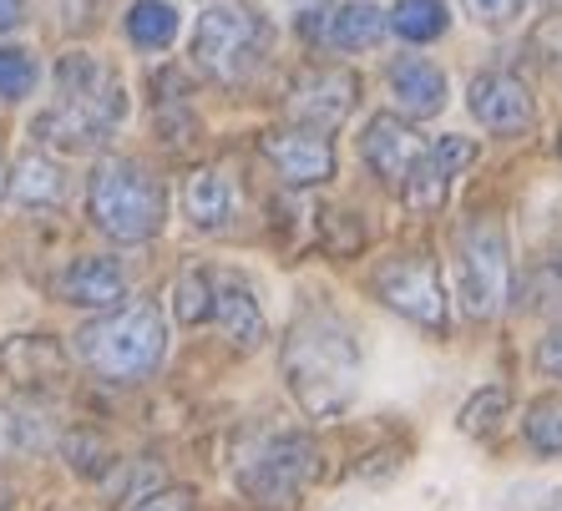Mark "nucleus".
<instances>
[{"mask_svg": "<svg viewBox=\"0 0 562 511\" xmlns=\"http://www.w3.org/2000/svg\"><path fill=\"white\" fill-rule=\"evenodd\" d=\"M279 365H284L289 395L314 420L345 416L355 406V395H360V344H355V329L340 315H329V309H310V315H300L289 325Z\"/></svg>", "mask_w": 562, "mask_h": 511, "instance_id": "nucleus-1", "label": "nucleus"}, {"mask_svg": "<svg viewBox=\"0 0 562 511\" xmlns=\"http://www.w3.org/2000/svg\"><path fill=\"white\" fill-rule=\"evenodd\" d=\"M122 117H127L122 77L97 56L71 52L56 66V106L46 117H36L31 132L61 152H92L122 127Z\"/></svg>", "mask_w": 562, "mask_h": 511, "instance_id": "nucleus-2", "label": "nucleus"}, {"mask_svg": "<svg viewBox=\"0 0 562 511\" xmlns=\"http://www.w3.org/2000/svg\"><path fill=\"white\" fill-rule=\"evenodd\" d=\"M162 354H168V325L157 304H127L77 329V360L112 385L147 381L162 365Z\"/></svg>", "mask_w": 562, "mask_h": 511, "instance_id": "nucleus-3", "label": "nucleus"}, {"mask_svg": "<svg viewBox=\"0 0 562 511\" xmlns=\"http://www.w3.org/2000/svg\"><path fill=\"white\" fill-rule=\"evenodd\" d=\"M319 476V446L304 431H259L234 456L238 491L263 511H289Z\"/></svg>", "mask_w": 562, "mask_h": 511, "instance_id": "nucleus-4", "label": "nucleus"}, {"mask_svg": "<svg viewBox=\"0 0 562 511\" xmlns=\"http://www.w3.org/2000/svg\"><path fill=\"white\" fill-rule=\"evenodd\" d=\"M87 208L92 224L117 243H147L168 218V193L143 162L106 158L97 162L92 188H87Z\"/></svg>", "mask_w": 562, "mask_h": 511, "instance_id": "nucleus-5", "label": "nucleus"}, {"mask_svg": "<svg viewBox=\"0 0 562 511\" xmlns=\"http://www.w3.org/2000/svg\"><path fill=\"white\" fill-rule=\"evenodd\" d=\"M451 274H457V299L471 319H497L512 299V253L507 234L492 213H471L451 243Z\"/></svg>", "mask_w": 562, "mask_h": 511, "instance_id": "nucleus-6", "label": "nucleus"}, {"mask_svg": "<svg viewBox=\"0 0 562 511\" xmlns=\"http://www.w3.org/2000/svg\"><path fill=\"white\" fill-rule=\"evenodd\" d=\"M263 46H269V31L244 5H213V11L198 15V26H193L198 71H209L223 87H244L259 71Z\"/></svg>", "mask_w": 562, "mask_h": 511, "instance_id": "nucleus-7", "label": "nucleus"}, {"mask_svg": "<svg viewBox=\"0 0 562 511\" xmlns=\"http://www.w3.org/2000/svg\"><path fill=\"white\" fill-rule=\"evenodd\" d=\"M370 288H375V299L385 309H395L416 329H431V334L451 329V304H446L441 274H436V263L426 253H391V259H380L375 274H370Z\"/></svg>", "mask_w": 562, "mask_h": 511, "instance_id": "nucleus-8", "label": "nucleus"}, {"mask_svg": "<svg viewBox=\"0 0 562 511\" xmlns=\"http://www.w3.org/2000/svg\"><path fill=\"white\" fill-rule=\"evenodd\" d=\"M355 96H360V77H355V71H340V66H310V71H300L294 87H289L284 112L310 132H335L345 117H350Z\"/></svg>", "mask_w": 562, "mask_h": 511, "instance_id": "nucleus-9", "label": "nucleus"}, {"mask_svg": "<svg viewBox=\"0 0 562 511\" xmlns=\"http://www.w3.org/2000/svg\"><path fill=\"white\" fill-rule=\"evenodd\" d=\"M471 158H476V147H471L467 137H441V143H426V152L416 158L406 188H401V193H406V208L416 213V218H436V213L446 208L451 178H457Z\"/></svg>", "mask_w": 562, "mask_h": 511, "instance_id": "nucleus-10", "label": "nucleus"}, {"mask_svg": "<svg viewBox=\"0 0 562 511\" xmlns=\"http://www.w3.org/2000/svg\"><path fill=\"white\" fill-rule=\"evenodd\" d=\"M471 117L492 137H517V132H532L537 102L512 71H482L471 81Z\"/></svg>", "mask_w": 562, "mask_h": 511, "instance_id": "nucleus-11", "label": "nucleus"}, {"mask_svg": "<svg viewBox=\"0 0 562 511\" xmlns=\"http://www.w3.org/2000/svg\"><path fill=\"white\" fill-rule=\"evenodd\" d=\"M360 152H366V168L375 172L385 188H406L416 158L426 152V137H420L411 122L395 117V112H380V117H370L366 137H360Z\"/></svg>", "mask_w": 562, "mask_h": 511, "instance_id": "nucleus-12", "label": "nucleus"}, {"mask_svg": "<svg viewBox=\"0 0 562 511\" xmlns=\"http://www.w3.org/2000/svg\"><path fill=\"white\" fill-rule=\"evenodd\" d=\"M259 147L289 188H314V183H329V178H335V147H329L325 132H310V127L269 132Z\"/></svg>", "mask_w": 562, "mask_h": 511, "instance_id": "nucleus-13", "label": "nucleus"}, {"mask_svg": "<svg viewBox=\"0 0 562 511\" xmlns=\"http://www.w3.org/2000/svg\"><path fill=\"white\" fill-rule=\"evenodd\" d=\"M56 294L77 309H117L127 299V274H122L117 259H102V253H81L56 274Z\"/></svg>", "mask_w": 562, "mask_h": 511, "instance_id": "nucleus-14", "label": "nucleus"}, {"mask_svg": "<svg viewBox=\"0 0 562 511\" xmlns=\"http://www.w3.org/2000/svg\"><path fill=\"white\" fill-rule=\"evenodd\" d=\"M66 375V350L52 334H11L0 340V381L21 385V390H41Z\"/></svg>", "mask_w": 562, "mask_h": 511, "instance_id": "nucleus-15", "label": "nucleus"}, {"mask_svg": "<svg viewBox=\"0 0 562 511\" xmlns=\"http://www.w3.org/2000/svg\"><path fill=\"white\" fill-rule=\"evenodd\" d=\"M183 213H188V224L203 228V234H223V228L234 224V213H238L234 178H228L223 168L188 172V183H183Z\"/></svg>", "mask_w": 562, "mask_h": 511, "instance_id": "nucleus-16", "label": "nucleus"}, {"mask_svg": "<svg viewBox=\"0 0 562 511\" xmlns=\"http://www.w3.org/2000/svg\"><path fill=\"white\" fill-rule=\"evenodd\" d=\"M213 319L238 350H259L263 344V309L254 299V288L238 274H218L213 279Z\"/></svg>", "mask_w": 562, "mask_h": 511, "instance_id": "nucleus-17", "label": "nucleus"}, {"mask_svg": "<svg viewBox=\"0 0 562 511\" xmlns=\"http://www.w3.org/2000/svg\"><path fill=\"white\" fill-rule=\"evenodd\" d=\"M391 92L406 117H436L446 106V71L426 56H401L391 61Z\"/></svg>", "mask_w": 562, "mask_h": 511, "instance_id": "nucleus-18", "label": "nucleus"}, {"mask_svg": "<svg viewBox=\"0 0 562 511\" xmlns=\"http://www.w3.org/2000/svg\"><path fill=\"white\" fill-rule=\"evenodd\" d=\"M5 193L21 203V208H61L66 197V172L56 168L46 152H26V158L11 168V178H5Z\"/></svg>", "mask_w": 562, "mask_h": 511, "instance_id": "nucleus-19", "label": "nucleus"}, {"mask_svg": "<svg viewBox=\"0 0 562 511\" xmlns=\"http://www.w3.org/2000/svg\"><path fill=\"white\" fill-rule=\"evenodd\" d=\"M385 11H380L375 0H345V5H335V15H329V41L340 46V52H370V46H380V36H385Z\"/></svg>", "mask_w": 562, "mask_h": 511, "instance_id": "nucleus-20", "label": "nucleus"}, {"mask_svg": "<svg viewBox=\"0 0 562 511\" xmlns=\"http://www.w3.org/2000/svg\"><path fill=\"white\" fill-rule=\"evenodd\" d=\"M178 36V11L168 0H137L127 11V41L137 52H162Z\"/></svg>", "mask_w": 562, "mask_h": 511, "instance_id": "nucleus-21", "label": "nucleus"}, {"mask_svg": "<svg viewBox=\"0 0 562 511\" xmlns=\"http://www.w3.org/2000/svg\"><path fill=\"white\" fill-rule=\"evenodd\" d=\"M52 446V425L31 406H0V456L11 451H41Z\"/></svg>", "mask_w": 562, "mask_h": 511, "instance_id": "nucleus-22", "label": "nucleus"}, {"mask_svg": "<svg viewBox=\"0 0 562 511\" xmlns=\"http://www.w3.org/2000/svg\"><path fill=\"white\" fill-rule=\"evenodd\" d=\"M172 315H178V325L213 319V274H203V269L178 274V284H172Z\"/></svg>", "mask_w": 562, "mask_h": 511, "instance_id": "nucleus-23", "label": "nucleus"}, {"mask_svg": "<svg viewBox=\"0 0 562 511\" xmlns=\"http://www.w3.org/2000/svg\"><path fill=\"white\" fill-rule=\"evenodd\" d=\"M522 435L537 456H562V395H548V400H537L527 410Z\"/></svg>", "mask_w": 562, "mask_h": 511, "instance_id": "nucleus-24", "label": "nucleus"}, {"mask_svg": "<svg viewBox=\"0 0 562 511\" xmlns=\"http://www.w3.org/2000/svg\"><path fill=\"white\" fill-rule=\"evenodd\" d=\"M446 21H451V15H446L441 0H401L391 11V26L406 41H436L446 31Z\"/></svg>", "mask_w": 562, "mask_h": 511, "instance_id": "nucleus-25", "label": "nucleus"}, {"mask_svg": "<svg viewBox=\"0 0 562 511\" xmlns=\"http://www.w3.org/2000/svg\"><path fill=\"white\" fill-rule=\"evenodd\" d=\"M507 406H512V395L502 390V385H486V390H476L461 406V416H457V425L467 435H497V425H502V416H507Z\"/></svg>", "mask_w": 562, "mask_h": 511, "instance_id": "nucleus-26", "label": "nucleus"}, {"mask_svg": "<svg viewBox=\"0 0 562 511\" xmlns=\"http://www.w3.org/2000/svg\"><path fill=\"white\" fill-rule=\"evenodd\" d=\"M319 243H325V253H335V259H350V253H360V243H366V224L340 208L319 213Z\"/></svg>", "mask_w": 562, "mask_h": 511, "instance_id": "nucleus-27", "label": "nucleus"}, {"mask_svg": "<svg viewBox=\"0 0 562 511\" xmlns=\"http://www.w3.org/2000/svg\"><path fill=\"white\" fill-rule=\"evenodd\" d=\"M31 87H36V61H31V52H5V46H0V102L26 96Z\"/></svg>", "mask_w": 562, "mask_h": 511, "instance_id": "nucleus-28", "label": "nucleus"}, {"mask_svg": "<svg viewBox=\"0 0 562 511\" xmlns=\"http://www.w3.org/2000/svg\"><path fill=\"white\" fill-rule=\"evenodd\" d=\"M66 456H71V466L87 472V476H106L112 466H117V456H112L97 435H71V441H66Z\"/></svg>", "mask_w": 562, "mask_h": 511, "instance_id": "nucleus-29", "label": "nucleus"}, {"mask_svg": "<svg viewBox=\"0 0 562 511\" xmlns=\"http://www.w3.org/2000/svg\"><path fill=\"white\" fill-rule=\"evenodd\" d=\"M467 11H471L476 26L502 31V26H512V21L522 15V0H467Z\"/></svg>", "mask_w": 562, "mask_h": 511, "instance_id": "nucleus-30", "label": "nucleus"}, {"mask_svg": "<svg viewBox=\"0 0 562 511\" xmlns=\"http://www.w3.org/2000/svg\"><path fill=\"white\" fill-rule=\"evenodd\" d=\"M132 511H198V497L188 491V486H162V491L143 497Z\"/></svg>", "mask_w": 562, "mask_h": 511, "instance_id": "nucleus-31", "label": "nucleus"}, {"mask_svg": "<svg viewBox=\"0 0 562 511\" xmlns=\"http://www.w3.org/2000/svg\"><path fill=\"white\" fill-rule=\"evenodd\" d=\"M537 370H542L548 381H562V325L552 329L542 344H537Z\"/></svg>", "mask_w": 562, "mask_h": 511, "instance_id": "nucleus-32", "label": "nucleus"}, {"mask_svg": "<svg viewBox=\"0 0 562 511\" xmlns=\"http://www.w3.org/2000/svg\"><path fill=\"white\" fill-rule=\"evenodd\" d=\"M537 52H542V56H548V61L562 71V15H558V21H548L542 31H537Z\"/></svg>", "mask_w": 562, "mask_h": 511, "instance_id": "nucleus-33", "label": "nucleus"}, {"mask_svg": "<svg viewBox=\"0 0 562 511\" xmlns=\"http://www.w3.org/2000/svg\"><path fill=\"white\" fill-rule=\"evenodd\" d=\"M537 294H542V299H558L562 294V253L542 269V274H537Z\"/></svg>", "mask_w": 562, "mask_h": 511, "instance_id": "nucleus-34", "label": "nucleus"}, {"mask_svg": "<svg viewBox=\"0 0 562 511\" xmlns=\"http://www.w3.org/2000/svg\"><path fill=\"white\" fill-rule=\"evenodd\" d=\"M26 0H0V36H5V31H15V26H26Z\"/></svg>", "mask_w": 562, "mask_h": 511, "instance_id": "nucleus-35", "label": "nucleus"}, {"mask_svg": "<svg viewBox=\"0 0 562 511\" xmlns=\"http://www.w3.org/2000/svg\"><path fill=\"white\" fill-rule=\"evenodd\" d=\"M0 511H11V491L5 486H0Z\"/></svg>", "mask_w": 562, "mask_h": 511, "instance_id": "nucleus-36", "label": "nucleus"}, {"mask_svg": "<svg viewBox=\"0 0 562 511\" xmlns=\"http://www.w3.org/2000/svg\"><path fill=\"white\" fill-rule=\"evenodd\" d=\"M5 178H11V172H5V162H0V193H5Z\"/></svg>", "mask_w": 562, "mask_h": 511, "instance_id": "nucleus-37", "label": "nucleus"}, {"mask_svg": "<svg viewBox=\"0 0 562 511\" xmlns=\"http://www.w3.org/2000/svg\"><path fill=\"white\" fill-rule=\"evenodd\" d=\"M548 511H562V497H552V507Z\"/></svg>", "mask_w": 562, "mask_h": 511, "instance_id": "nucleus-38", "label": "nucleus"}, {"mask_svg": "<svg viewBox=\"0 0 562 511\" xmlns=\"http://www.w3.org/2000/svg\"><path fill=\"white\" fill-rule=\"evenodd\" d=\"M548 5H562V0H548Z\"/></svg>", "mask_w": 562, "mask_h": 511, "instance_id": "nucleus-39", "label": "nucleus"}, {"mask_svg": "<svg viewBox=\"0 0 562 511\" xmlns=\"http://www.w3.org/2000/svg\"><path fill=\"white\" fill-rule=\"evenodd\" d=\"M558 152H562V137H558Z\"/></svg>", "mask_w": 562, "mask_h": 511, "instance_id": "nucleus-40", "label": "nucleus"}]
</instances>
